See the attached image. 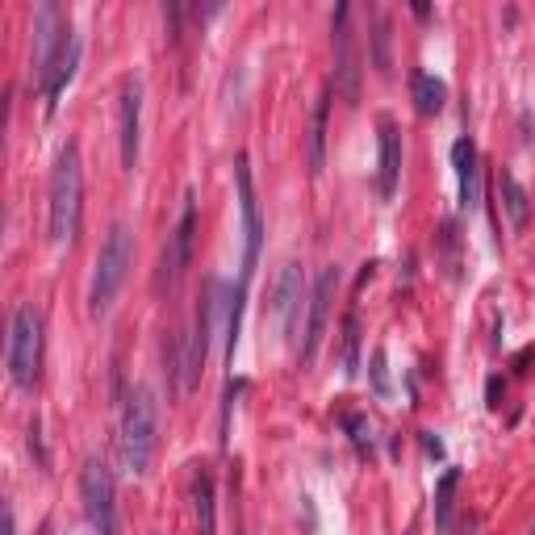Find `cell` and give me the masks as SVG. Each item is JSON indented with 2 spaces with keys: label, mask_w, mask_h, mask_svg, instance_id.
<instances>
[{
  "label": "cell",
  "mask_w": 535,
  "mask_h": 535,
  "mask_svg": "<svg viewBox=\"0 0 535 535\" xmlns=\"http://www.w3.org/2000/svg\"><path fill=\"white\" fill-rule=\"evenodd\" d=\"M272 314H276V322H281V331L293 339L297 318H301V264H285L281 276H276Z\"/></svg>",
  "instance_id": "5bb4252c"
},
{
  "label": "cell",
  "mask_w": 535,
  "mask_h": 535,
  "mask_svg": "<svg viewBox=\"0 0 535 535\" xmlns=\"http://www.w3.org/2000/svg\"><path fill=\"white\" fill-rule=\"evenodd\" d=\"M377 147H381V159H377V189L385 201H393L398 193V180H402V134H398V122L381 113L377 118Z\"/></svg>",
  "instance_id": "9c48e42d"
},
{
  "label": "cell",
  "mask_w": 535,
  "mask_h": 535,
  "mask_svg": "<svg viewBox=\"0 0 535 535\" xmlns=\"http://www.w3.org/2000/svg\"><path fill=\"white\" fill-rule=\"evenodd\" d=\"M452 168L460 176V205L473 209L481 201V189H477V147L473 138H456L452 143Z\"/></svg>",
  "instance_id": "9a60e30c"
},
{
  "label": "cell",
  "mask_w": 535,
  "mask_h": 535,
  "mask_svg": "<svg viewBox=\"0 0 535 535\" xmlns=\"http://www.w3.org/2000/svg\"><path fill=\"white\" fill-rule=\"evenodd\" d=\"M372 63H377L381 76L393 72V59H389V17H377V34H372Z\"/></svg>",
  "instance_id": "7402d4cb"
},
{
  "label": "cell",
  "mask_w": 535,
  "mask_h": 535,
  "mask_svg": "<svg viewBox=\"0 0 535 535\" xmlns=\"http://www.w3.org/2000/svg\"><path fill=\"white\" fill-rule=\"evenodd\" d=\"M423 448H427L431 456H444V444H439V439H435L431 431H423Z\"/></svg>",
  "instance_id": "484cf974"
},
{
  "label": "cell",
  "mask_w": 535,
  "mask_h": 535,
  "mask_svg": "<svg viewBox=\"0 0 535 535\" xmlns=\"http://www.w3.org/2000/svg\"><path fill=\"white\" fill-rule=\"evenodd\" d=\"M80 498L88 527L97 535H122V515H118V485L105 460H88L80 469Z\"/></svg>",
  "instance_id": "277c9868"
},
{
  "label": "cell",
  "mask_w": 535,
  "mask_h": 535,
  "mask_svg": "<svg viewBox=\"0 0 535 535\" xmlns=\"http://www.w3.org/2000/svg\"><path fill=\"white\" fill-rule=\"evenodd\" d=\"M80 197H84V176H80V147L67 143L55 159L51 172V243H72L80 230Z\"/></svg>",
  "instance_id": "3957f363"
},
{
  "label": "cell",
  "mask_w": 535,
  "mask_h": 535,
  "mask_svg": "<svg viewBox=\"0 0 535 535\" xmlns=\"http://www.w3.org/2000/svg\"><path fill=\"white\" fill-rule=\"evenodd\" d=\"M347 17L352 9L339 5L335 9V84L343 92L347 105L360 101V67H356V55H352V30H347Z\"/></svg>",
  "instance_id": "30bf717a"
},
{
  "label": "cell",
  "mask_w": 535,
  "mask_h": 535,
  "mask_svg": "<svg viewBox=\"0 0 535 535\" xmlns=\"http://www.w3.org/2000/svg\"><path fill=\"white\" fill-rule=\"evenodd\" d=\"M498 193H502V209L510 218V230H523L527 218H531V197L523 193V184L515 180V172H498Z\"/></svg>",
  "instance_id": "e0dca14e"
},
{
  "label": "cell",
  "mask_w": 535,
  "mask_h": 535,
  "mask_svg": "<svg viewBox=\"0 0 535 535\" xmlns=\"http://www.w3.org/2000/svg\"><path fill=\"white\" fill-rule=\"evenodd\" d=\"M372 381H377V393H389V385H385V352L372 356Z\"/></svg>",
  "instance_id": "d4e9b609"
},
{
  "label": "cell",
  "mask_w": 535,
  "mask_h": 535,
  "mask_svg": "<svg viewBox=\"0 0 535 535\" xmlns=\"http://www.w3.org/2000/svg\"><path fill=\"white\" fill-rule=\"evenodd\" d=\"M343 423H347V431H352V444L360 452H372V423H368V418L364 414H347Z\"/></svg>",
  "instance_id": "603a6c76"
},
{
  "label": "cell",
  "mask_w": 535,
  "mask_h": 535,
  "mask_svg": "<svg viewBox=\"0 0 535 535\" xmlns=\"http://www.w3.org/2000/svg\"><path fill=\"white\" fill-rule=\"evenodd\" d=\"M209 327H214V301L201 297L197 318H193L189 352H184V389H197L201 385V368H205V356H209Z\"/></svg>",
  "instance_id": "4fadbf2b"
},
{
  "label": "cell",
  "mask_w": 535,
  "mask_h": 535,
  "mask_svg": "<svg viewBox=\"0 0 535 535\" xmlns=\"http://www.w3.org/2000/svg\"><path fill=\"white\" fill-rule=\"evenodd\" d=\"M439 243H444V251H448V268H452V276H456V268H460V255H456V222H444L439 226Z\"/></svg>",
  "instance_id": "cb8c5ba5"
},
{
  "label": "cell",
  "mask_w": 535,
  "mask_h": 535,
  "mask_svg": "<svg viewBox=\"0 0 535 535\" xmlns=\"http://www.w3.org/2000/svg\"><path fill=\"white\" fill-rule=\"evenodd\" d=\"M456 490H460V469H448L435 485V527L439 531H452V502H456Z\"/></svg>",
  "instance_id": "ffe728a7"
},
{
  "label": "cell",
  "mask_w": 535,
  "mask_h": 535,
  "mask_svg": "<svg viewBox=\"0 0 535 535\" xmlns=\"http://www.w3.org/2000/svg\"><path fill=\"white\" fill-rule=\"evenodd\" d=\"M72 46V30H67V17L59 5H42L34 17V76L46 84L51 72L59 67V59Z\"/></svg>",
  "instance_id": "8992f818"
},
{
  "label": "cell",
  "mask_w": 535,
  "mask_h": 535,
  "mask_svg": "<svg viewBox=\"0 0 535 535\" xmlns=\"http://www.w3.org/2000/svg\"><path fill=\"white\" fill-rule=\"evenodd\" d=\"M159 448V402L147 385L130 389L126 410H122V460L134 477L151 473V460Z\"/></svg>",
  "instance_id": "6da1fadb"
},
{
  "label": "cell",
  "mask_w": 535,
  "mask_h": 535,
  "mask_svg": "<svg viewBox=\"0 0 535 535\" xmlns=\"http://www.w3.org/2000/svg\"><path fill=\"white\" fill-rule=\"evenodd\" d=\"M42 372V318L34 306H21L13 314V335H9V377L17 389H34Z\"/></svg>",
  "instance_id": "5b68a950"
},
{
  "label": "cell",
  "mask_w": 535,
  "mask_h": 535,
  "mask_svg": "<svg viewBox=\"0 0 535 535\" xmlns=\"http://www.w3.org/2000/svg\"><path fill=\"white\" fill-rule=\"evenodd\" d=\"M410 92H414V109L423 113V118H435V113L444 109V101H448V88H444V80H435L431 72H414V80H410Z\"/></svg>",
  "instance_id": "d6986e66"
},
{
  "label": "cell",
  "mask_w": 535,
  "mask_h": 535,
  "mask_svg": "<svg viewBox=\"0 0 535 535\" xmlns=\"http://www.w3.org/2000/svg\"><path fill=\"white\" fill-rule=\"evenodd\" d=\"M193 235H197V201H193V193H184V209H180V226H176V235H172V243H168V251H164V272H159V285H172L176 276L189 268V260H193Z\"/></svg>",
  "instance_id": "8fae6325"
},
{
  "label": "cell",
  "mask_w": 535,
  "mask_h": 535,
  "mask_svg": "<svg viewBox=\"0 0 535 535\" xmlns=\"http://www.w3.org/2000/svg\"><path fill=\"white\" fill-rule=\"evenodd\" d=\"M134 264V235L126 222H113L109 235L101 243V255H97V268H92V289H88V310L92 314H109L113 297L126 285V272Z\"/></svg>",
  "instance_id": "7a4b0ae2"
},
{
  "label": "cell",
  "mask_w": 535,
  "mask_h": 535,
  "mask_svg": "<svg viewBox=\"0 0 535 535\" xmlns=\"http://www.w3.org/2000/svg\"><path fill=\"white\" fill-rule=\"evenodd\" d=\"M235 180H239V209H243V281H251L255 264H260V247H264V218H260V201H255V184H251V168L247 159L235 164Z\"/></svg>",
  "instance_id": "52a82bcc"
},
{
  "label": "cell",
  "mask_w": 535,
  "mask_h": 535,
  "mask_svg": "<svg viewBox=\"0 0 535 535\" xmlns=\"http://www.w3.org/2000/svg\"><path fill=\"white\" fill-rule=\"evenodd\" d=\"M138 134H143V84L134 76L122 80V168L138 164Z\"/></svg>",
  "instance_id": "7c38bea8"
},
{
  "label": "cell",
  "mask_w": 535,
  "mask_h": 535,
  "mask_svg": "<svg viewBox=\"0 0 535 535\" xmlns=\"http://www.w3.org/2000/svg\"><path fill=\"white\" fill-rule=\"evenodd\" d=\"M327 113H331V88L318 97L314 105V122H310V176H322L327 168Z\"/></svg>",
  "instance_id": "ac0fdd59"
},
{
  "label": "cell",
  "mask_w": 535,
  "mask_h": 535,
  "mask_svg": "<svg viewBox=\"0 0 535 535\" xmlns=\"http://www.w3.org/2000/svg\"><path fill=\"white\" fill-rule=\"evenodd\" d=\"M343 364H347V372L360 368V318H356V310H347V318H343Z\"/></svg>",
  "instance_id": "44dd1931"
},
{
  "label": "cell",
  "mask_w": 535,
  "mask_h": 535,
  "mask_svg": "<svg viewBox=\"0 0 535 535\" xmlns=\"http://www.w3.org/2000/svg\"><path fill=\"white\" fill-rule=\"evenodd\" d=\"M5 535H17V527H13V510H5Z\"/></svg>",
  "instance_id": "4316f807"
},
{
  "label": "cell",
  "mask_w": 535,
  "mask_h": 535,
  "mask_svg": "<svg viewBox=\"0 0 535 535\" xmlns=\"http://www.w3.org/2000/svg\"><path fill=\"white\" fill-rule=\"evenodd\" d=\"M193 510H197V527L201 535H218V502H214V477L201 464L193 473Z\"/></svg>",
  "instance_id": "2e32d148"
},
{
  "label": "cell",
  "mask_w": 535,
  "mask_h": 535,
  "mask_svg": "<svg viewBox=\"0 0 535 535\" xmlns=\"http://www.w3.org/2000/svg\"><path fill=\"white\" fill-rule=\"evenodd\" d=\"M335 289H339V268H322L318 281H314V293H310L306 335H301V368H310L314 356H318V343H322V331H327V314H331Z\"/></svg>",
  "instance_id": "ba28073f"
}]
</instances>
